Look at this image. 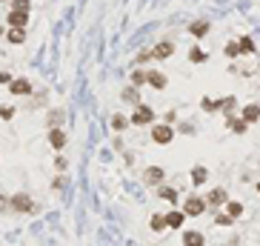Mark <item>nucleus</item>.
I'll list each match as a JSON object with an SVG mask.
<instances>
[{
	"label": "nucleus",
	"instance_id": "f257e3e1",
	"mask_svg": "<svg viewBox=\"0 0 260 246\" xmlns=\"http://www.w3.org/2000/svg\"><path fill=\"white\" fill-rule=\"evenodd\" d=\"M152 120H155V109L146 106V103H137L135 115L129 117V123H135V126H146V123H152Z\"/></svg>",
	"mask_w": 260,
	"mask_h": 246
},
{
	"label": "nucleus",
	"instance_id": "f03ea898",
	"mask_svg": "<svg viewBox=\"0 0 260 246\" xmlns=\"http://www.w3.org/2000/svg\"><path fill=\"white\" fill-rule=\"evenodd\" d=\"M9 209H14V212H23V215H34V203H32V198H29L26 192H20V195H14V198H9Z\"/></svg>",
	"mask_w": 260,
	"mask_h": 246
},
{
	"label": "nucleus",
	"instance_id": "7ed1b4c3",
	"mask_svg": "<svg viewBox=\"0 0 260 246\" xmlns=\"http://www.w3.org/2000/svg\"><path fill=\"white\" fill-rule=\"evenodd\" d=\"M152 141L158 143V146H166V143L174 141V129H172L169 123H158V126L152 129Z\"/></svg>",
	"mask_w": 260,
	"mask_h": 246
},
{
	"label": "nucleus",
	"instance_id": "20e7f679",
	"mask_svg": "<svg viewBox=\"0 0 260 246\" xmlns=\"http://www.w3.org/2000/svg\"><path fill=\"white\" fill-rule=\"evenodd\" d=\"M183 212H186V218H197V215H203L206 212V200L197 198V195H192V198L183 203Z\"/></svg>",
	"mask_w": 260,
	"mask_h": 246
},
{
	"label": "nucleus",
	"instance_id": "39448f33",
	"mask_svg": "<svg viewBox=\"0 0 260 246\" xmlns=\"http://www.w3.org/2000/svg\"><path fill=\"white\" fill-rule=\"evenodd\" d=\"M172 55H174V43H172V40H160V43L152 46V58L155 60H166V58H172Z\"/></svg>",
	"mask_w": 260,
	"mask_h": 246
},
{
	"label": "nucleus",
	"instance_id": "423d86ee",
	"mask_svg": "<svg viewBox=\"0 0 260 246\" xmlns=\"http://www.w3.org/2000/svg\"><path fill=\"white\" fill-rule=\"evenodd\" d=\"M9 92L11 94H32V81L29 78H11Z\"/></svg>",
	"mask_w": 260,
	"mask_h": 246
},
{
	"label": "nucleus",
	"instance_id": "0eeeda50",
	"mask_svg": "<svg viewBox=\"0 0 260 246\" xmlns=\"http://www.w3.org/2000/svg\"><path fill=\"white\" fill-rule=\"evenodd\" d=\"M3 35H6V40H9L11 46L26 43V29H23V26H9V32H3Z\"/></svg>",
	"mask_w": 260,
	"mask_h": 246
},
{
	"label": "nucleus",
	"instance_id": "6e6552de",
	"mask_svg": "<svg viewBox=\"0 0 260 246\" xmlns=\"http://www.w3.org/2000/svg\"><path fill=\"white\" fill-rule=\"evenodd\" d=\"M6 23H9V26H23V29H26V23H29V12L9 9V14H6Z\"/></svg>",
	"mask_w": 260,
	"mask_h": 246
},
{
	"label": "nucleus",
	"instance_id": "1a4fd4ad",
	"mask_svg": "<svg viewBox=\"0 0 260 246\" xmlns=\"http://www.w3.org/2000/svg\"><path fill=\"white\" fill-rule=\"evenodd\" d=\"M146 83L152 86V89H166V75L158 69H149L146 72Z\"/></svg>",
	"mask_w": 260,
	"mask_h": 246
},
{
	"label": "nucleus",
	"instance_id": "9d476101",
	"mask_svg": "<svg viewBox=\"0 0 260 246\" xmlns=\"http://www.w3.org/2000/svg\"><path fill=\"white\" fill-rule=\"evenodd\" d=\"M209 29H212V26H209V20H192V23H189V35L200 40V37L209 35Z\"/></svg>",
	"mask_w": 260,
	"mask_h": 246
},
{
	"label": "nucleus",
	"instance_id": "9b49d317",
	"mask_svg": "<svg viewBox=\"0 0 260 246\" xmlns=\"http://www.w3.org/2000/svg\"><path fill=\"white\" fill-rule=\"evenodd\" d=\"M49 143H52V149L60 152V149L66 146V132L60 129V126H57V129H49Z\"/></svg>",
	"mask_w": 260,
	"mask_h": 246
},
{
	"label": "nucleus",
	"instance_id": "f8f14e48",
	"mask_svg": "<svg viewBox=\"0 0 260 246\" xmlns=\"http://www.w3.org/2000/svg\"><path fill=\"white\" fill-rule=\"evenodd\" d=\"M63 120H66V112H63V109H52V112L46 115V123H49L52 129H57V126H60Z\"/></svg>",
	"mask_w": 260,
	"mask_h": 246
},
{
	"label": "nucleus",
	"instance_id": "ddd939ff",
	"mask_svg": "<svg viewBox=\"0 0 260 246\" xmlns=\"http://www.w3.org/2000/svg\"><path fill=\"white\" fill-rule=\"evenodd\" d=\"M226 123H229V129L235 132V135H243V132L249 129V123H246L243 117H232V115H229V117H226Z\"/></svg>",
	"mask_w": 260,
	"mask_h": 246
},
{
	"label": "nucleus",
	"instance_id": "4468645a",
	"mask_svg": "<svg viewBox=\"0 0 260 246\" xmlns=\"http://www.w3.org/2000/svg\"><path fill=\"white\" fill-rule=\"evenodd\" d=\"M143 180H146L149 186H158L160 180H163V169H160V166H152L146 175H143Z\"/></svg>",
	"mask_w": 260,
	"mask_h": 246
},
{
	"label": "nucleus",
	"instance_id": "2eb2a0df",
	"mask_svg": "<svg viewBox=\"0 0 260 246\" xmlns=\"http://www.w3.org/2000/svg\"><path fill=\"white\" fill-rule=\"evenodd\" d=\"M243 120H246V123H258L260 120V106L258 103L246 106V109H243Z\"/></svg>",
	"mask_w": 260,
	"mask_h": 246
},
{
	"label": "nucleus",
	"instance_id": "dca6fc26",
	"mask_svg": "<svg viewBox=\"0 0 260 246\" xmlns=\"http://www.w3.org/2000/svg\"><path fill=\"white\" fill-rule=\"evenodd\" d=\"M183 246H206V238L200 232H186L183 235Z\"/></svg>",
	"mask_w": 260,
	"mask_h": 246
},
{
	"label": "nucleus",
	"instance_id": "f3484780",
	"mask_svg": "<svg viewBox=\"0 0 260 246\" xmlns=\"http://www.w3.org/2000/svg\"><path fill=\"white\" fill-rule=\"evenodd\" d=\"M229 195L226 189H215V192H209V198H206V203H212V206H220V203H226Z\"/></svg>",
	"mask_w": 260,
	"mask_h": 246
},
{
	"label": "nucleus",
	"instance_id": "a211bd4d",
	"mask_svg": "<svg viewBox=\"0 0 260 246\" xmlns=\"http://www.w3.org/2000/svg\"><path fill=\"white\" fill-rule=\"evenodd\" d=\"M183 221H186V212H169L166 215V226H172V229H180Z\"/></svg>",
	"mask_w": 260,
	"mask_h": 246
},
{
	"label": "nucleus",
	"instance_id": "6ab92c4d",
	"mask_svg": "<svg viewBox=\"0 0 260 246\" xmlns=\"http://www.w3.org/2000/svg\"><path fill=\"white\" fill-rule=\"evenodd\" d=\"M238 46H240V55H255V40L249 35L238 37Z\"/></svg>",
	"mask_w": 260,
	"mask_h": 246
},
{
	"label": "nucleus",
	"instance_id": "aec40b11",
	"mask_svg": "<svg viewBox=\"0 0 260 246\" xmlns=\"http://www.w3.org/2000/svg\"><path fill=\"white\" fill-rule=\"evenodd\" d=\"M189 60H192V63H206V60H209V55H206L200 46H192V49H189Z\"/></svg>",
	"mask_w": 260,
	"mask_h": 246
},
{
	"label": "nucleus",
	"instance_id": "412c9836",
	"mask_svg": "<svg viewBox=\"0 0 260 246\" xmlns=\"http://www.w3.org/2000/svg\"><path fill=\"white\" fill-rule=\"evenodd\" d=\"M206 177H209V172H206L203 166H194V169H192V180H194V186L206 183Z\"/></svg>",
	"mask_w": 260,
	"mask_h": 246
},
{
	"label": "nucleus",
	"instance_id": "4be33fe9",
	"mask_svg": "<svg viewBox=\"0 0 260 246\" xmlns=\"http://www.w3.org/2000/svg\"><path fill=\"white\" fill-rule=\"evenodd\" d=\"M226 215L240 218V215H243V203H238V200H226Z\"/></svg>",
	"mask_w": 260,
	"mask_h": 246
},
{
	"label": "nucleus",
	"instance_id": "5701e85b",
	"mask_svg": "<svg viewBox=\"0 0 260 246\" xmlns=\"http://www.w3.org/2000/svg\"><path fill=\"white\" fill-rule=\"evenodd\" d=\"M126 126H129V117H126V115H114L112 117V129L114 132H123Z\"/></svg>",
	"mask_w": 260,
	"mask_h": 246
},
{
	"label": "nucleus",
	"instance_id": "b1692460",
	"mask_svg": "<svg viewBox=\"0 0 260 246\" xmlns=\"http://www.w3.org/2000/svg\"><path fill=\"white\" fill-rule=\"evenodd\" d=\"M223 52H226V58H232V60H235V58H240V46H238V40H229Z\"/></svg>",
	"mask_w": 260,
	"mask_h": 246
},
{
	"label": "nucleus",
	"instance_id": "393cba45",
	"mask_svg": "<svg viewBox=\"0 0 260 246\" xmlns=\"http://www.w3.org/2000/svg\"><path fill=\"white\" fill-rule=\"evenodd\" d=\"M200 106H203L206 112H220V100H215V97H203Z\"/></svg>",
	"mask_w": 260,
	"mask_h": 246
},
{
	"label": "nucleus",
	"instance_id": "a878e982",
	"mask_svg": "<svg viewBox=\"0 0 260 246\" xmlns=\"http://www.w3.org/2000/svg\"><path fill=\"white\" fill-rule=\"evenodd\" d=\"M123 100H129V103H140V94H137V86H132V89H123Z\"/></svg>",
	"mask_w": 260,
	"mask_h": 246
},
{
	"label": "nucleus",
	"instance_id": "bb28decb",
	"mask_svg": "<svg viewBox=\"0 0 260 246\" xmlns=\"http://www.w3.org/2000/svg\"><path fill=\"white\" fill-rule=\"evenodd\" d=\"M152 229H155V232H163V229H166V215H152Z\"/></svg>",
	"mask_w": 260,
	"mask_h": 246
},
{
	"label": "nucleus",
	"instance_id": "cd10ccee",
	"mask_svg": "<svg viewBox=\"0 0 260 246\" xmlns=\"http://www.w3.org/2000/svg\"><path fill=\"white\" fill-rule=\"evenodd\" d=\"M129 78H132V86H143V83H146V72H143V69H135Z\"/></svg>",
	"mask_w": 260,
	"mask_h": 246
},
{
	"label": "nucleus",
	"instance_id": "c85d7f7f",
	"mask_svg": "<svg viewBox=\"0 0 260 246\" xmlns=\"http://www.w3.org/2000/svg\"><path fill=\"white\" fill-rule=\"evenodd\" d=\"M160 198L163 200H172V203H174V200H177V192H174V189L172 186H160V192H158Z\"/></svg>",
	"mask_w": 260,
	"mask_h": 246
},
{
	"label": "nucleus",
	"instance_id": "c756f323",
	"mask_svg": "<svg viewBox=\"0 0 260 246\" xmlns=\"http://www.w3.org/2000/svg\"><path fill=\"white\" fill-rule=\"evenodd\" d=\"M235 106H238V97H226V100L220 103V112H226V115H232V112H235Z\"/></svg>",
	"mask_w": 260,
	"mask_h": 246
},
{
	"label": "nucleus",
	"instance_id": "7c9ffc66",
	"mask_svg": "<svg viewBox=\"0 0 260 246\" xmlns=\"http://www.w3.org/2000/svg\"><path fill=\"white\" fill-rule=\"evenodd\" d=\"M11 9H20V12H29V9H32V0H11Z\"/></svg>",
	"mask_w": 260,
	"mask_h": 246
},
{
	"label": "nucleus",
	"instance_id": "2f4dec72",
	"mask_svg": "<svg viewBox=\"0 0 260 246\" xmlns=\"http://www.w3.org/2000/svg\"><path fill=\"white\" fill-rule=\"evenodd\" d=\"M232 221H235V218H232V215H226V212L215 218V223H217V226H232Z\"/></svg>",
	"mask_w": 260,
	"mask_h": 246
},
{
	"label": "nucleus",
	"instance_id": "473e14b6",
	"mask_svg": "<svg viewBox=\"0 0 260 246\" xmlns=\"http://www.w3.org/2000/svg\"><path fill=\"white\" fill-rule=\"evenodd\" d=\"M14 117V109L11 106H0V120H11Z\"/></svg>",
	"mask_w": 260,
	"mask_h": 246
},
{
	"label": "nucleus",
	"instance_id": "72a5a7b5",
	"mask_svg": "<svg viewBox=\"0 0 260 246\" xmlns=\"http://www.w3.org/2000/svg\"><path fill=\"white\" fill-rule=\"evenodd\" d=\"M152 60V49H143L140 55H137V63H149Z\"/></svg>",
	"mask_w": 260,
	"mask_h": 246
},
{
	"label": "nucleus",
	"instance_id": "f704fd0d",
	"mask_svg": "<svg viewBox=\"0 0 260 246\" xmlns=\"http://www.w3.org/2000/svg\"><path fill=\"white\" fill-rule=\"evenodd\" d=\"M11 83V75L9 72H0V86H9Z\"/></svg>",
	"mask_w": 260,
	"mask_h": 246
},
{
	"label": "nucleus",
	"instance_id": "c9c22d12",
	"mask_svg": "<svg viewBox=\"0 0 260 246\" xmlns=\"http://www.w3.org/2000/svg\"><path fill=\"white\" fill-rule=\"evenodd\" d=\"M66 158H57V161H55V169H57V172H63V169H66Z\"/></svg>",
	"mask_w": 260,
	"mask_h": 246
},
{
	"label": "nucleus",
	"instance_id": "e433bc0d",
	"mask_svg": "<svg viewBox=\"0 0 260 246\" xmlns=\"http://www.w3.org/2000/svg\"><path fill=\"white\" fill-rule=\"evenodd\" d=\"M6 206H9V200H6V198H3V195H0V212L6 209Z\"/></svg>",
	"mask_w": 260,
	"mask_h": 246
},
{
	"label": "nucleus",
	"instance_id": "4c0bfd02",
	"mask_svg": "<svg viewBox=\"0 0 260 246\" xmlns=\"http://www.w3.org/2000/svg\"><path fill=\"white\" fill-rule=\"evenodd\" d=\"M0 35H3V26H0Z\"/></svg>",
	"mask_w": 260,
	"mask_h": 246
},
{
	"label": "nucleus",
	"instance_id": "58836bf2",
	"mask_svg": "<svg viewBox=\"0 0 260 246\" xmlns=\"http://www.w3.org/2000/svg\"><path fill=\"white\" fill-rule=\"evenodd\" d=\"M258 192H260V183H258Z\"/></svg>",
	"mask_w": 260,
	"mask_h": 246
}]
</instances>
